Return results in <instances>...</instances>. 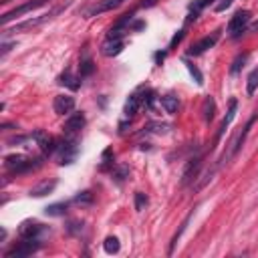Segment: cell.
Here are the masks:
<instances>
[{
    "label": "cell",
    "mask_w": 258,
    "mask_h": 258,
    "mask_svg": "<svg viewBox=\"0 0 258 258\" xmlns=\"http://www.w3.org/2000/svg\"><path fill=\"white\" fill-rule=\"evenodd\" d=\"M48 2H50V0H28V2H24V4H20V6H16V8L8 10V12H4V14H2V24L6 26V24L12 22L14 18H20V16H24L26 12H32V10H36V8H40V6L48 4Z\"/></svg>",
    "instance_id": "obj_6"
},
{
    "label": "cell",
    "mask_w": 258,
    "mask_h": 258,
    "mask_svg": "<svg viewBox=\"0 0 258 258\" xmlns=\"http://www.w3.org/2000/svg\"><path fill=\"white\" fill-rule=\"evenodd\" d=\"M220 32H222V30H214L212 34H208V36L200 38L198 42H194V44L189 46L187 54H189V56H200V54H204L208 48H212V46H214V44L220 40Z\"/></svg>",
    "instance_id": "obj_10"
},
{
    "label": "cell",
    "mask_w": 258,
    "mask_h": 258,
    "mask_svg": "<svg viewBox=\"0 0 258 258\" xmlns=\"http://www.w3.org/2000/svg\"><path fill=\"white\" fill-rule=\"evenodd\" d=\"M123 46H125L123 38H111V36H107V40L101 44V54H105V56H117L123 50Z\"/></svg>",
    "instance_id": "obj_18"
},
{
    "label": "cell",
    "mask_w": 258,
    "mask_h": 258,
    "mask_svg": "<svg viewBox=\"0 0 258 258\" xmlns=\"http://www.w3.org/2000/svg\"><path fill=\"white\" fill-rule=\"evenodd\" d=\"M58 85L69 87L71 91H77V89L81 87V77H75V75L71 73V69H64V73L58 77Z\"/></svg>",
    "instance_id": "obj_20"
},
{
    "label": "cell",
    "mask_w": 258,
    "mask_h": 258,
    "mask_svg": "<svg viewBox=\"0 0 258 258\" xmlns=\"http://www.w3.org/2000/svg\"><path fill=\"white\" fill-rule=\"evenodd\" d=\"M183 64H185V69L189 71V75L194 77V81H196V83L202 87V85H204V75H202V71H200V69H198L194 62H189L187 58H183Z\"/></svg>",
    "instance_id": "obj_28"
},
{
    "label": "cell",
    "mask_w": 258,
    "mask_h": 258,
    "mask_svg": "<svg viewBox=\"0 0 258 258\" xmlns=\"http://www.w3.org/2000/svg\"><path fill=\"white\" fill-rule=\"evenodd\" d=\"M103 248H105L107 254H117L119 248H121V244H119V240L115 236H107L105 242H103Z\"/></svg>",
    "instance_id": "obj_29"
},
{
    "label": "cell",
    "mask_w": 258,
    "mask_h": 258,
    "mask_svg": "<svg viewBox=\"0 0 258 258\" xmlns=\"http://www.w3.org/2000/svg\"><path fill=\"white\" fill-rule=\"evenodd\" d=\"M256 91H258V67L252 69V73H250L248 79H246V95L252 97Z\"/></svg>",
    "instance_id": "obj_26"
},
{
    "label": "cell",
    "mask_w": 258,
    "mask_h": 258,
    "mask_svg": "<svg viewBox=\"0 0 258 258\" xmlns=\"http://www.w3.org/2000/svg\"><path fill=\"white\" fill-rule=\"evenodd\" d=\"M232 2H234V0H222V2L216 6V12H224V10H226V8H228Z\"/></svg>",
    "instance_id": "obj_36"
},
{
    "label": "cell",
    "mask_w": 258,
    "mask_h": 258,
    "mask_svg": "<svg viewBox=\"0 0 258 258\" xmlns=\"http://www.w3.org/2000/svg\"><path fill=\"white\" fill-rule=\"evenodd\" d=\"M214 0H196L194 4H189V14H187V18H185V24H189L191 20H196L198 16H200V12L206 8V6H210Z\"/></svg>",
    "instance_id": "obj_22"
},
{
    "label": "cell",
    "mask_w": 258,
    "mask_h": 258,
    "mask_svg": "<svg viewBox=\"0 0 258 258\" xmlns=\"http://www.w3.org/2000/svg\"><path fill=\"white\" fill-rule=\"evenodd\" d=\"M54 187H56V179H50V181L46 179V181H40L38 185L30 187L28 196H30V198H44V196L52 194V191H54Z\"/></svg>",
    "instance_id": "obj_19"
},
{
    "label": "cell",
    "mask_w": 258,
    "mask_h": 258,
    "mask_svg": "<svg viewBox=\"0 0 258 258\" xmlns=\"http://www.w3.org/2000/svg\"><path fill=\"white\" fill-rule=\"evenodd\" d=\"M44 155L40 157H28L24 153H12L4 157V169L12 175H22V173H30L34 169H38L42 165Z\"/></svg>",
    "instance_id": "obj_1"
},
{
    "label": "cell",
    "mask_w": 258,
    "mask_h": 258,
    "mask_svg": "<svg viewBox=\"0 0 258 258\" xmlns=\"http://www.w3.org/2000/svg\"><path fill=\"white\" fill-rule=\"evenodd\" d=\"M30 139L38 145V149L42 151V155L44 157H48V155H54V149H56V137H52L50 133H46V131H42V129H36V131H32L30 133Z\"/></svg>",
    "instance_id": "obj_5"
},
{
    "label": "cell",
    "mask_w": 258,
    "mask_h": 258,
    "mask_svg": "<svg viewBox=\"0 0 258 258\" xmlns=\"http://www.w3.org/2000/svg\"><path fill=\"white\" fill-rule=\"evenodd\" d=\"M67 232H69L71 236L81 234V232H83V222H81V220H73V222H69V224H67Z\"/></svg>",
    "instance_id": "obj_33"
},
{
    "label": "cell",
    "mask_w": 258,
    "mask_h": 258,
    "mask_svg": "<svg viewBox=\"0 0 258 258\" xmlns=\"http://www.w3.org/2000/svg\"><path fill=\"white\" fill-rule=\"evenodd\" d=\"M202 159H204L202 153H196V155H191V157L187 159V163H185V167H183V173H181V185H183V187L189 185V183L198 177L200 167H202Z\"/></svg>",
    "instance_id": "obj_9"
},
{
    "label": "cell",
    "mask_w": 258,
    "mask_h": 258,
    "mask_svg": "<svg viewBox=\"0 0 258 258\" xmlns=\"http://www.w3.org/2000/svg\"><path fill=\"white\" fill-rule=\"evenodd\" d=\"M67 6H69V2H67V4H62V6H56V8H52V10H48V12H46V14H42V16L28 18V20H24V22H18V24H14L12 28H6V30H4V36L12 34V32H26V30H34V28L42 26L44 22L52 20V18H54L56 14H60V12H62Z\"/></svg>",
    "instance_id": "obj_3"
},
{
    "label": "cell",
    "mask_w": 258,
    "mask_h": 258,
    "mask_svg": "<svg viewBox=\"0 0 258 258\" xmlns=\"http://www.w3.org/2000/svg\"><path fill=\"white\" fill-rule=\"evenodd\" d=\"M191 216H194V210H191V212H189V214H187V216L183 218V222H181V226H179V230H177V232L173 234V238H171V242H169V250H167V254H169V256L173 254V250H175V246H177V240H179V238H181V234L185 232V228H187V224H189V220H191Z\"/></svg>",
    "instance_id": "obj_23"
},
{
    "label": "cell",
    "mask_w": 258,
    "mask_h": 258,
    "mask_svg": "<svg viewBox=\"0 0 258 258\" xmlns=\"http://www.w3.org/2000/svg\"><path fill=\"white\" fill-rule=\"evenodd\" d=\"M42 248V240H30V238H20V242H16L10 250L4 252L6 258H24L30 256L34 252H38Z\"/></svg>",
    "instance_id": "obj_4"
},
{
    "label": "cell",
    "mask_w": 258,
    "mask_h": 258,
    "mask_svg": "<svg viewBox=\"0 0 258 258\" xmlns=\"http://www.w3.org/2000/svg\"><path fill=\"white\" fill-rule=\"evenodd\" d=\"M258 119V111L248 119V123L244 125V129L238 133V137H236V141L232 143V149H230V153H228V157L226 159H232V157H236L238 153H240V149L244 147V143H246V137H248V133H250V129H252V125H254V121Z\"/></svg>",
    "instance_id": "obj_12"
},
{
    "label": "cell",
    "mask_w": 258,
    "mask_h": 258,
    "mask_svg": "<svg viewBox=\"0 0 258 258\" xmlns=\"http://www.w3.org/2000/svg\"><path fill=\"white\" fill-rule=\"evenodd\" d=\"M93 194L89 191V189H85V191H79L77 196H75V204H93Z\"/></svg>",
    "instance_id": "obj_32"
},
{
    "label": "cell",
    "mask_w": 258,
    "mask_h": 258,
    "mask_svg": "<svg viewBox=\"0 0 258 258\" xmlns=\"http://www.w3.org/2000/svg\"><path fill=\"white\" fill-rule=\"evenodd\" d=\"M246 60H248V52H244V54H238V56L232 60V67H230V75H238V73L242 71V67L246 64Z\"/></svg>",
    "instance_id": "obj_30"
},
{
    "label": "cell",
    "mask_w": 258,
    "mask_h": 258,
    "mask_svg": "<svg viewBox=\"0 0 258 258\" xmlns=\"http://www.w3.org/2000/svg\"><path fill=\"white\" fill-rule=\"evenodd\" d=\"M123 2H125V0H99L95 6H91V8L87 10V18H89V16H97V14H103V12H111V10L119 8Z\"/></svg>",
    "instance_id": "obj_16"
},
{
    "label": "cell",
    "mask_w": 258,
    "mask_h": 258,
    "mask_svg": "<svg viewBox=\"0 0 258 258\" xmlns=\"http://www.w3.org/2000/svg\"><path fill=\"white\" fill-rule=\"evenodd\" d=\"M153 2H155V0H147V2H145V4H147V6H151V4H153Z\"/></svg>",
    "instance_id": "obj_37"
},
{
    "label": "cell",
    "mask_w": 258,
    "mask_h": 258,
    "mask_svg": "<svg viewBox=\"0 0 258 258\" xmlns=\"http://www.w3.org/2000/svg\"><path fill=\"white\" fill-rule=\"evenodd\" d=\"M202 113H204V121H206V123H210V121L214 119V115H216V101H214L212 97H206V99H204V103H202Z\"/></svg>",
    "instance_id": "obj_24"
},
{
    "label": "cell",
    "mask_w": 258,
    "mask_h": 258,
    "mask_svg": "<svg viewBox=\"0 0 258 258\" xmlns=\"http://www.w3.org/2000/svg\"><path fill=\"white\" fill-rule=\"evenodd\" d=\"M159 103L165 109V113H169V115H175L179 109V99L175 95H163V97H159Z\"/></svg>",
    "instance_id": "obj_21"
},
{
    "label": "cell",
    "mask_w": 258,
    "mask_h": 258,
    "mask_svg": "<svg viewBox=\"0 0 258 258\" xmlns=\"http://www.w3.org/2000/svg\"><path fill=\"white\" fill-rule=\"evenodd\" d=\"M2 2H10V0H2Z\"/></svg>",
    "instance_id": "obj_38"
},
{
    "label": "cell",
    "mask_w": 258,
    "mask_h": 258,
    "mask_svg": "<svg viewBox=\"0 0 258 258\" xmlns=\"http://www.w3.org/2000/svg\"><path fill=\"white\" fill-rule=\"evenodd\" d=\"M52 109L56 115H71L75 111V97L71 95H56L52 101Z\"/></svg>",
    "instance_id": "obj_15"
},
{
    "label": "cell",
    "mask_w": 258,
    "mask_h": 258,
    "mask_svg": "<svg viewBox=\"0 0 258 258\" xmlns=\"http://www.w3.org/2000/svg\"><path fill=\"white\" fill-rule=\"evenodd\" d=\"M171 129V125L167 123H149L143 127V133H155V135H161V133H167Z\"/></svg>",
    "instance_id": "obj_27"
},
{
    "label": "cell",
    "mask_w": 258,
    "mask_h": 258,
    "mask_svg": "<svg viewBox=\"0 0 258 258\" xmlns=\"http://www.w3.org/2000/svg\"><path fill=\"white\" fill-rule=\"evenodd\" d=\"M12 46H16V42H4V44H2V50H0V56L4 58V56L12 50Z\"/></svg>",
    "instance_id": "obj_35"
},
{
    "label": "cell",
    "mask_w": 258,
    "mask_h": 258,
    "mask_svg": "<svg viewBox=\"0 0 258 258\" xmlns=\"http://www.w3.org/2000/svg\"><path fill=\"white\" fill-rule=\"evenodd\" d=\"M236 109H238V99H230V103H228V111H226V117H224V121H222V125H220V129H218V135H216V143L222 139V135H224V131L230 127V123L234 121V117H236Z\"/></svg>",
    "instance_id": "obj_17"
},
{
    "label": "cell",
    "mask_w": 258,
    "mask_h": 258,
    "mask_svg": "<svg viewBox=\"0 0 258 258\" xmlns=\"http://www.w3.org/2000/svg\"><path fill=\"white\" fill-rule=\"evenodd\" d=\"M93 73H95V60H93V56L89 52V46L85 44L81 48V56H79V77L81 79H87Z\"/></svg>",
    "instance_id": "obj_13"
},
{
    "label": "cell",
    "mask_w": 258,
    "mask_h": 258,
    "mask_svg": "<svg viewBox=\"0 0 258 258\" xmlns=\"http://www.w3.org/2000/svg\"><path fill=\"white\" fill-rule=\"evenodd\" d=\"M79 155V139L77 135H64L62 139L56 141L54 149V159L58 165H71Z\"/></svg>",
    "instance_id": "obj_2"
},
{
    "label": "cell",
    "mask_w": 258,
    "mask_h": 258,
    "mask_svg": "<svg viewBox=\"0 0 258 258\" xmlns=\"http://www.w3.org/2000/svg\"><path fill=\"white\" fill-rule=\"evenodd\" d=\"M250 12L248 10H238L232 18H230V22H228V34L232 36V38H238L240 34H244L246 30H248V24H250Z\"/></svg>",
    "instance_id": "obj_7"
},
{
    "label": "cell",
    "mask_w": 258,
    "mask_h": 258,
    "mask_svg": "<svg viewBox=\"0 0 258 258\" xmlns=\"http://www.w3.org/2000/svg\"><path fill=\"white\" fill-rule=\"evenodd\" d=\"M113 175H115L117 181H123L125 177H129V167H127V165H117V167L113 169Z\"/></svg>",
    "instance_id": "obj_34"
},
{
    "label": "cell",
    "mask_w": 258,
    "mask_h": 258,
    "mask_svg": "<svg viewBox=\"0 0 258 258\" xmlns=\"http://www.w3.org/2000/svg\"><path fill=\"white\" fill-rule=\"evenodd\" d=\"M67 208H69V202H56V204H50L44 208V214L46 216H64L67 214Z\"/></svg>",
    "instance_id": "obj_25"
},
{
    "label": "cell",
    "mask_w": 258,
    "mask_h": 258,
    "mask_svg": "<svg viewBox=\"0 0 258 258\" xmlns=\"http://www.w3.org/2000/svg\"><path fill=\"white\" fill-rule=\"evenodd\" d=\"M147 204H149L147 196L141 194V191H135V210H137V212H143V210L147 208Z\"/></svg>",
    "instance_id": "obj_31"
},
{
    "label": "cell",
    "mask_w": 258,
    "mask_h": 258,
    "mask_svg": "<svg viewBox=\"0 0 258 258\" xmlns=\"http://www.w3.org/2000/svg\"><path fill=\"white\" fill-rule=\"evenodd\" d=\"M139 107H143V89H139V91H135V93L129 95V99L125 101V107H123V115L127 119H131V117L137 115Z\"/></svg>",
    "instance_id": "obj_14"
},
{
    "label": "cell",
    "mask_w": 258,
    "mask_h": 258,
    "mask_svg": "<svg viewBox=\"0 0 258 258\" xmlns=\"http://www.w3.org/2000/svg\"><path fill=\"white\" fill-rule=\"evenodd\" d=\"M85 123H87V117H85L83 111L71 113V115L64 119L62 131H64V135H77V133H81V129L85 127Z\"/></svg>",
    "instance_id": "obj_11"
},
{
    "label": "cell",
    "mask_w": 258,
    "mask_h": 258,
    "mask_svg": "<svg viewBox=\"0 0 258 258\" xmlns=\"http://www.w3.org/2000/svg\"><path fill=\"white\" fill-rule=\"evenodd\" d=\"M18 234L20 238H30V240H42L44 234H50V230L46 226H42L40 222H34V220H26L20 224L18 228Z\"/></svg>",
    "instance_id": "obj_8"
}]
</instances>
